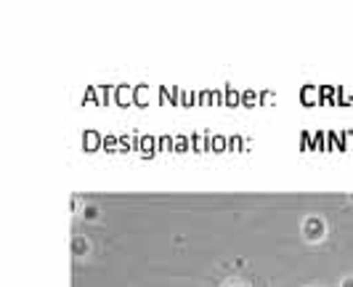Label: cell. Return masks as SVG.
<instances>
[{"mask_svg": "<svg viewBox=\"0 0 353 287\" xmlns=\"http://www.w3.org/2000/svg\"><path fill=\"white\" fill-rule=\"evenodd\" d=\"M340 287H353V277H348V279H345V282H343Z\"/></svg>", "mask_w": 353, "mask_h": 287, "instance_id": "3", "label": "cell"}, {"mask_svg": "<svg viewBox=\"0 0 353 287\" xmlns=\"http://www.w3.org/2000/svg\"><path fill=\"white\" fill-rule=\"evenodd\" d=\"M324 234H327V224H324V218H319V215H308V218L303 221V237H305L308 242H321V239H324Z\"/></svg>", "mask_w": 353, "mask_h": 287, "instance_id": "1", "label": "cell"}, {"mask_svg": "<svg viewBox=\"0 0 353 287\" xmlns=\"http://www.w3.org/2000/svg\"><path fill=\"white\" fill-rule=\"evenodd\" d=\"M223 287H250V285H245L242 279H229V282H226Z\"/></svg>", "mask_w": 353, "mask_h": 287, "instance_id": "2", "label": "cell"}]
</instances>
